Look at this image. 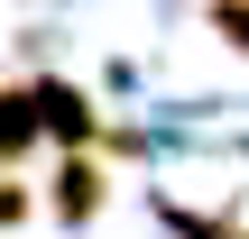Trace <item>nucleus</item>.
Listing matches in <instances>:
<instances>
[{"instance_id": "nucleus-5", "label": "nucleus", "mask_w": 249, "mask_h": 239, "mask_svg": "<svg viewBox=\"0 0 249 239\" xmlns=\"http://www.w3.org/2000/svg\"><path fill=\"white\" fill-rule=\"evenodd\" d=\"M9 221H28V184H9V175H0V230H9Z\"/></svg>"}, {"instance_id": "nucleus-6", "label": "nucleus", "mask_w": 249, "mask_h": 239, "mask_svg": "<svg viewBox=\"0 0 249 239\" xmlns=\"http://www.w3.org/2000/svg\"><path fill=\"white\" fill-rule=\"evenodd\" d=\"M213 9H222V0H213Z\"/></svg>"}, {"instance_id": "nucleus-1", "label": "nucleus", "mask_w": 249, "mask_h": 239, "mask_svg": "<svg viewBox=\"0 0 249 239\" xmlns=\"http://www.w3.org/2000/svg\"><path fill=\"white\" fill-rule=\"evenodd\" d=\"M28 101H37V138H65L74 157H83V147L102 138V120H92V101H83L74 83H46V74H37V83H28Z\"/></svg>"}, {"instance_id": "nucleus-3", "label": "nucleus", "mask_w": 249, "mask_h": 239, "mask_svg": "<svg viewBox=\"0 0 249 239\" xmlns=\"http://www.w3.org/2000/svg\"><path fill=\"white\" fill-rule=\"evenodd\" d=\"M37 147V101H28V83H9L0 92V166H18Z\"/></svg>"}, {"instance_id": "nucleus-4", "label": "nucleus", "mask_w": 249, "mask_h": 239, "mask_svg": "<svg viewBox=\"0 0 249 239\" xmlns=\"http://www.w3.org/2000/svg\"><path fill=\"white\" fill-rule=\"evenodd\" d=\"M213 18H222V37H231V46H240V55H249V0H222Z\"/></svg>"}, {"instance_id": "nucleus-2", "label": "nucleus", "mask_w": 249, "mask_h": 239, "mask_svg": "<svg viewBox=\"0 0 249 239\" xmlns=\"http://www.w3.org/2000/svg\"><path fill=\"white\" fill-rule=\"evenodd\" d=\"M102 193H111V184H102V166H92V157H65V166H55V221H92V212H102Z\"/></svg>"}]
</instances>
